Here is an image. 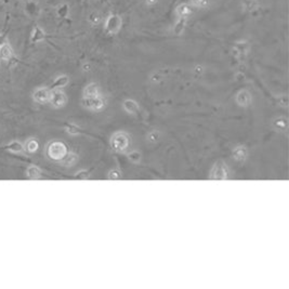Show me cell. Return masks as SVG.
Listing matches in <instances>:
<instances>
[{"label":"cell","mask_w":289,"mask_h":289,"mask_svg":"<svg viewBox=\"0 0 289 289\" xmlns=\"http://www.w3.org/2000/svg\"><path fill=\"white\" fill-rule=\"evenodd\" d=\"M121 23L122 21L120 16L116 15V14L110 15L106 20V23H105V29L110 34H116L121 27Z\"/></svg>","instance_id":"6da1fadb"},{"label":"cell","mask_w":289,"mask_h":289,"mask_svg":"<svg viewBox=\"0 0 289 289\" xmlns=\"http://www.w3.org/2000/svg\"><path fill=\"white\" fill-rule=\"evenodd\" d=\"M65 154V146L61 143H54L50 146L49 148V155L52 158L55 159H60V158L63 157V155Z\"/></svg>","instance_id":"7a4b0ae2"},{"label":"cell","mask_w":289,"mask_h":289,"mask_svg":"<svg viewBox=\"0 0 289 289\" xmlns=\"http://www.w3.org/2000/svg\"><path fill=\"white\" fill-rule=\"evenodd\" d=\"M50 100H51V103L56 107H60L65 103L66 101V98H65V94L61 91H53L52 94H50Z\"/></svg>","instance_id":"3957f363"},{"label":"cell","mask_w":289,"mask_h":289,"mask_svg":"<svg viewBox=\"0 0 289 289\" xmlns=\"http://www.w3.org/2000/svg\"><path fill=\"white\" fill-rule=\"evenodd\" d=\"M34 99L39 103H45L50 99V93L47 89H38L34 93Z\"/></svg>","instance_id":"277c9868"},{"label":"cell","mask_w":289,"mask_h":289,"mask_svg":"<svg viewBox=\"0 0 289 289\" xmlns=\"http://www.w3.org/2000/svg\"><path fill=\"white\" fill-rule=\"evenodd\" d=\"M12 55H13V51L8 43H3L2 45H0V60L8 61L12 57Z\"/></svg>","instance_id":"5b68a950"},{"label":"cell","mask_w":289,"mask_h":289,"mask_svg":"<svg viewBox=\"0 0 289 289\" xmlns=\"http://www.w3.org/2000/svg\"><path fill=\"white\" fill-rule=\"evenodd\" d=\"M177 14L179 15L180 19H185L191 14V8H190L187 4L183 3L180 4L179 7L177 8Z\"/></svg>","instance_id":"8992f818"},{"label":"cell","mask_w":289,"mask_h":289,"mask_svg":"<svg viewBox=\"0 0 289 289\" xmlns=\"http://www.w3.org/2000/svg\"><path fill=\"white\" fill-rule=\"evenodd\" d=\"M43 38H45V33L41 30V28L40 27L34 28L33 34H32V41H34V42L41 41Z\"/></svg>","instance_id":"52a82bcc"},{"label":"cell","mask_w":289,"mask_h":289,"mask_svg":"<svg viewBox=\"0 0 289 289\" xmlns=\"http://www.w3.org/2000/svg\"><path fill=\"white\" fill-rule=\"evenodd\" d=\"M7 148L10 152H13V153H21V152L23 151V145H22L20 142L13 141L7 146Z\"/></svg>","instance_id":"ba28073f"},{"label":"cell","mask_w":289,"mask_h":289,"mask_svg":"<svg viewBox=\"0 0 289 289\" xmlns=\"http://www.w3.org/2000/svg\"><path fill=\"white\" fill-rule=\"evenodd\" d=\"M243 3H244V7L247 11H254L258 8L257 0H244Z\"/></svg>","instance_id":"9c48e42d"},{"label":"cell","mask_w":289,"mask_h":289,"mask_svg":"<svg viewBox=\"0 0 289 289\" xmlns=\"http://www.w3.org/2000/svg\"><path fill=\"white\" fill-rule=\"evenodd\" d=\"M68 83V78L66 76H61L59 78H56V80L53 83V88H61V87L65 86Z\"/></svg>","instance_id":"30bf717a"},{"label":"cell","mask_w":289,"mask_h":289,"mask_svg":"<svg viewBox=\"0 0 289 289\" xmlns=\"http://www.w3.org/2000/svg\"><path fill=\"white\" fill-rule=\"evenodd\" d=\"M27 175L29 178H32V179L38 178L40 175V170L37 167H29L27 169Z\"/></svg>","instance_id":"8fae6325"},{"label":"cell","mask_w":289,"mask_h":289,"mask_svg":"<svg viewBox=\"0 0 289 289\" xmlns=\"http://www.w3.org/2000/svg\"><path fill=\"white\" fill-rule=\"evenodd\" d=\"M37 147H38V143L35 140H29V141L27 142V144H26V148H27V151L30 152V153L35 152L37 150Z\"/></svg>","instance_id":"7c38bea8"},{"label":"cell","mask_w":289,"mask_h":289,"mask_svg":"<svg viewBox=\"0 0 289 289\" xmlns=\"http://www.w3.org/2000/svg\"><path fill=\"white\" fill-rule=\"evenodd\" d=\"M192 3L194 4L195 7H198V8H201V7H205L208 2V0H191Z\"/></svg>","instance_id":"4fadbf2b"},{"label":"cell","mask_w":289,"mask_h":289,"mask_svg":"<svg viewBox=\"0 0 289 289\" xmlns=\"http://www.w3.org/2000/svg\"><path fill=\"white\" fill-rule=\"evenodd\" d=\"M183 25H184V19H180V22L175 25V33L180 34L183 30Z\"/></svg>","instance_id":"5bb4252c"},{"label":"cell","mask_w":289,"mask_h":289,"mask_svg":"<svg viewBox=\"0 0 289 289\" xmlns=\"http://www.w3.org/2000/svg\"><path fill=\"white\" fill-rule=\"evenodd\" d=\"M66 12H67V7L66 6H63L62 8L59 9V14L62 16V18H64V16L66 15Z\"/></svg>","instance_id":"9a60e30c"},{"label":"cell","mask_w":289,"mask_h":289,"mask_svg":"<svg viewBox=\"0 0 289 289\" xmlns=\"http://www.w3.org/2000/svg\"><path fill=\"white\" fill-rule=\"evenodd\" d=\"M3 43H6V37L3 35H0V45H2Z\"/></svg>","instance_id":"2e32d148"},{"label":"cell","mask_w":289,"mask_h":289,"mask_svg":"<svg viewBox=\"0 0 289 289\" xmlns=\"http://www.w3.org/2000/svg\"><path fill=\"white\" fill-rule=\"evenodd\" d=\"M147 2H148V3H151V4H153V3H156V2H157V0H147Z\"/></svg>","instance_id":"e0dca14e"}]
</instances>
